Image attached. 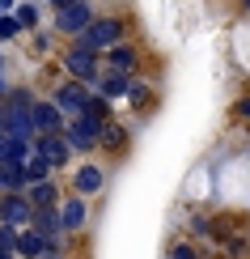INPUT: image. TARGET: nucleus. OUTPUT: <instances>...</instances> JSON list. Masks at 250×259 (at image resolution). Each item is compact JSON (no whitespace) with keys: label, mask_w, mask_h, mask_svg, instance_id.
I'll list each match as a JSON object with an SVG mask.
<instances>
[{"label":"nucleus","mask_w":250,"mask_h":259,"mask_svg":"<svg viewBox=\"0 0 250 259\" xmlns=\"http://www.w3.org/2000/svg\"><path fill=\"white\" fill-rule=\"evenodd\" d=\"M93 17H97V5H85V0H56V5H51V34L77 42L85 30H89Z\"/></svg>","instance_id":"f257e3e1"},{"label":"nucleus","mask_w":250,"mask_h":259,"mask_svg":"<svg viewBox=\"0 0 250 259\" xmlns=\"http://www.w3.org/2000/svg\"><path fill=\"white\" fill-rule=\"evenodd\" d=\"M123 38H127V21H123V17H119V13H97V17L89 21V30L77 38V47L93 51V56H106V51L119 47Z\"/></svg>","instance_id":"f03ea898"},{"label":"nucleus","mask_w":250,"mask_h":259,"mask_svg":"<svg viewBox=\"0 0 250 259\" xmlns=\"http://www.w3.org/2000/svg\"><path fill=\"white\" fill-rule=\"evenodd\" d=\"M60 68H64V81H77V85H85V90H93L97 77H102V56H93V51L68 42V51L60 56Z\"/></svg>","instance_id":"7ed1b4c3"},{"label":"nucleus","mask_w":250,"mask_h":259,"mask_svg":"<svg viewBox=\"0 0 250 259\" xmlns=\"http://www.w3.org/2000/svg\"><path fill=\"white\" fill-rule=\"evenodd\" d=\"M68 196H81V200H93L106 191V161H81V166L68 170Z\"/></svg>","instance_id":"20e7f679"},{"label":"nucleus","mask_w":250,"mask_h":259,"mask_svg":"<svg viewBox=\"0 0 250 259\" xmlns=\"http://www.w3.org/2000/svg\"><path fill=\"white\" fill-rule=\"evenodd\" d=\"M102 127L106 123H93L89 115H77V119L64 123V145L72 149V157H77V153H85V157L97 153V136H102Z\"/></svg>","instance_id":"39448f33"},{"label":"nucleus","mask_w":250,"mask_h":259,"mask_svg":"<svg viewBox=\"0 0 250 259\" xmlns=\"http://www.w3.org/2000/svg\"><path fill=\"white\" fill-rule=\"evenodd\" d=\"M140 64H144V51H140L132 38H123L119 47H111V51L102 56V72H119V77H136V72H140Z\"/></svg>","instance_id":"423d86ee"},{"label":"nucleus","mask_w":250,"mask_h":259,"mask_svg":"<svg viewBox=\"0 0 250 259\" xmlns=\"http://www.w3.org/2000/svg\"><path fill=\"white\" fill-rule=\"evenodd\" d=\"M47 102L56 106L64 119H77V115L85 111V102H89V90H85V85H77V81H60L56 90L47 94Z\"/></svg>","instance_id":"0eeeda50"},{"label":"nucleus","mask_w":250,"mask_h":259,"mask_svg":"<svg viewBox=\"0 0 250 259\" xmlns=\"http://www.w3.org/2000/svg\"><path fill=\"white\" fill-rule=\"evenodd\" d=\"M85 225H89V200L68 196V191H64V200H60V230H64V238L81 234Z\"/></svg>","instance_id":"6e6552de"},{"label":"nucleus","mask_w":250,"mask_h":259,"mask_svg":"<svg viewBox=\"0 0 250 259\" xmlns=\"http://www.w3.org/2000/svg\"><path fill=\"white\" fill-rule=\"evenodd\" d=\"M30 149H34V153L51 166V175H60V170H72V149L64 145V136H38Z\"/></svg>","instance_id":"1a4fd4ad"},{"label":"nucleus","mask_w":250,"mask_h":259,"mask_svg":"<svg viewBox=\"0 0 250 259\" xmlns=\"http://www.w3.org/2000/svg\"><path fill=\"white\" fill-rule=\"evenodd\" d=\"M30 217H34V208H30L26 196H0V225H9V230H30Z\"/></svg>","instance_id":"9d476101"},{"label":"nucleus","mask_w":250,"mask_h":259,"mask_svg":"<svg viewBox=\"0 0 250 259\" xmlns=\"http://www.w3.org/2000/svg\"><path fill=\"white\" fill-rule=\"evenodd\" d=\"M30 123H34V140H38V136H64V123L68 119H64L47 98H38L34 111H30Z\"/></svg>","instance_id":"9b49d317"},{"label":"nucleus","mask_w":250,"mask_h":259,"mask_svg":"<svg viewBox=\"0 0 250 259\" xmlns=\"http://www.w3.org/2000/svg\"><path fill=\"white\" fill-rule=\"evenodd\" d=\"M127 145H132V127L119 123V119H111V123L102 127V136H97V149H102L106 157H123Z\"/></svg>","instance_id":"f8f14e48"},{"label":"nucleus","mask_w":250,"mask_h":259,"mask_svg":"<svg viewBox=\"0 0 250 259\" xmlns=\"http://www.w3.org/2000/svg\"><path fill=\"white\" fill-rule=\"evenodd\" d=\"M21 196L30 200V208H60L64 187H60V179H47V183H34V187H26Z\"/></svg>","instance_id":"ddd939ff"},{"label":"nucleus","mask_w":250,"mask_h":259,"mask_svg":"<svg viewBox=\"0 0 250 259\" xmlns=\"http://www.w3.org/2000/svg\"><path fill=\"white\" fill-rule=\"evenodd\" d=\"M127 85H132V77H119V72H102V77H97V85H93L89 94H97L102 102L119 106V102L127 98Z\"/></svg>","instance_id":"4468645a"},{"label":"nucleus","mask_w":250,"mask_h":259,"mask_svg":"<svg viewBox=\"0 0 250 259\" xmlns=\"http://www.w3.org/2000/svg\"><path fill=\"white\" fill-rule=\"evenodd\" d=\"M13 255L17 259H47V242H42L34 230H21L17 242H13Z\"/></svg>","instance_id":"2eb2a0df"},{"label":"nucleus","mask_w":250,"mask_h":259,"mask_svg":"<svg viewBox=\"0 0 250 259\" xmlns=\"http://www.w3.org/2000/svg\"><path fill=\"white\" fill-rule=\"evenodd\" d=\"M13 21L21 26V34H34V30H42V5H30V0L13 5Z\"/></svg>","instance_id":"dca6fc26"},{"label":"nucleus","mask_w":250,"mask_h":259,"mask_svg":"<svg viewBox=\"0 0 250 259\" xmlns=\"http://www.w3.org/2000/svg\"><path fill=\"white\" fill-rule=\"evenodd\" d=\"M21 179H26V187H34V183H47V179H56V175H51V166L30 149V157L21 161Z\"/></svg>","instance_id":"f3484780"},{"label":"nucleus","mask_w":250,"mask_h":259,"mask_svg":"<svg viewBox=\"0 0 250 259\" xmlns=\"http://www.w3.org/2000/svg\"><path fill=\"white\" fill-rule=\"evenodd\" d=\"M132 111H148L153 106V85H148L144 77H132V85H127V98H123Z\"/></svg>","instance_id":"a211bd4d"},{"label":"nucleus","mask_w":250,"mask_h":259,"mask_svg":"<svg viewBox=\"0 0 250 259\" xmlns=\"http://www.w3.org/2000/svg\"><path fill=\"white\" fill-rule=\"evenodd\" d=\"M30 51H34V60H47L51 51H56V34H51V30H34V34H30Z\"/></svg>","instance_id":"6ab92c4d"},{"label":"nucleus","mask_w":250,"mask_h":259,"mask_svg":"<svg viewBox=\"0 0 250 259\" xmlns=\"http://www.w3.org/2000/svg\"><path fill=\"white\" fill-rule=\"evenodd\" d=\"M212 238V217L208 212H191V242H208Z\"/></svg>","instance_id":"aec40b11"},{"label":"nucleus","mask_w":250,"mask_h":259,"mask_svg":"<svg viewBox=\"0 0 250 259\" xmlns=\"http://www.w3.org/2000/svg\"><path fill=\"white\" fill-rule=\"evenodd\" d=\"M166 259H204V255H199V246H195L191 238H178V242H170V255Z\"/></svg>","instance_id":"412c9836"},{"label":"nucleus","mask_w":250,"mask_h":259,"mask_svg":"<svg viewBox=\"0 0 250 259\" xmlns=\"http://www.w3.org/2000/svg\"><path fill=\"white\" fill-rule=\"evenodd\" d=\"M17 38H26V34H21V26L13 21V13H5L0 17V47H9V42H17Z\"/></svg>","instance_id":"4be33fe9"},{"label":"nucleus","mask_w":250,"mask_h":259,"mask_svg":"<svg viewBox=\"0 0 250 259\" xmlns=\"http://www.w3.org/2000/svg\"><path fill=\"white\" fill-rule=\"evenodd\" d=\"M229 111H233V119H237V123H250V94L233 98V106H229Z\"/></svg>","instance_id":"5701e85b"},{"label":"nucleus","mask_w":250,"mask_h":259,"mask_svg":"<svg viewBox=\"0 0 250 259\" xmlns=\"http://www.w3.org/2000/svg\"><path fill=\"white\" fill-rule=\"evenodd\" d=\"M17 242V230H9V225H0V251H13Z\"/></svg>","instance_id":"b1692460"},{"label":"nucleus","mask_w":250,"mask_h":259,"mask_svg":"<svg viewBox=\"0 0 250 259\" xmlns=\"http://www.w3.org/2000/svg\"><path fill=\"white\" fill-rule=\"evenodd\" d=\"M0 259H17V255H13V251H0Z\"/></svg>","instance_id":"393cba45"},{"label":"nucleus","mask_w":250,"mask_h":259,"mask_svg":"<svg viewBox=\"0 0 250 259\" xmlns=\"http://www.w3.org/2000/svg\"><path fill=\"white\" fill-rule=\"evenodd\" d=\"M242 13H250V0H246V5H242Z\"/></svg>","instance_id":"a878e982"},{"label":"nucleus","mask_w":250,"mask_h":259,"mask_svg":"<svg viewBox=\"0 0 250 259\" xmlns=\"http://www.w3.org/2000/svg\"><path fill=\"white\" fill-rule=\"evenodd\" d=\"M56 259H68V255H56Z\"/></svg>","instance_id":"bb28decb"},{"label":"nucleus","mask_w":250,"mask_h":259,"mask_svg":"<svg viewBox=\"0 0 250 259\" xmlns=\"http://www.w3.org/2000/svg\"><path fill=\"white\" fill-rule=\"evenodd\" d=\"M246 238H250V234H246Z\"/></svg>","instance_id":"cd10ccee"}]
</instances>
